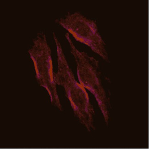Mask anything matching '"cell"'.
Instances as JSON below:
<instances>
[{"mask_svg": "<svg viewBox=\"0 0 149 149\" xmlns=\"http://www.w3.org/2000/svg\"><path fill=\"white\" fill-rule=\"evenodd\" d=\"M55 23L67 30L76 40L87 45L106 62L109 63L106 45L99 32L97 24L79 13H68L64 17L55 20Z\"/></svg>", "mask_w": 149, "mask_h": 149, "instance_id": "4", "label": "cell"}, {"mask_svg": "<svg viewBox=\"0 0 149 149\" xmlns=\"http://www.w3.org/2000/svg\"><path fill=\"white\" fill-rule=\"evenodd\" d=\"M33 43L28 52L34 63L36 79L40 86L47 91L52 104L63 111L54 80L52 51L45 33H38Z\"/></svg>", "mask_w": 149, "mask_h": 149, "instance_id": "3", "label": "cell"}, {"mask_svg": "<svg viewBox=\"0 0 149 149\" xmlns=\"http://www.w3.org/2000/svg\"><path fill=\"white\" fill-rule=\"evenodd\" d=\"M65 37L77 64V75L79 83L95 96L104 120L107 124L109 118L108 99L101 79L99 62L86 52L79 51L72 41L68 33H66Z\"/></svg>", "mask_w": 149, "mask_h": 149, "instance_id": "2", "label": "cell"}, {"mask_svg": "<svg viewBox=\"0 0 149 149\" xmlns=\"http://www.w3.org/2000/svg\"><path fill=\"white\" fill-rule=\"evenodd\" d=\"M52 34L56 45L58 63V70L54 73L55 82L64 88L74 114L80 123L89 131L95 130L94 123L95 112L90 102L88 94L86 89L76 80L58 39L55 33Z\"/></svg>", "mask_w": 149, "mask_h": 149, "instance_id": "1", "label": "cell"}]
</instances>
